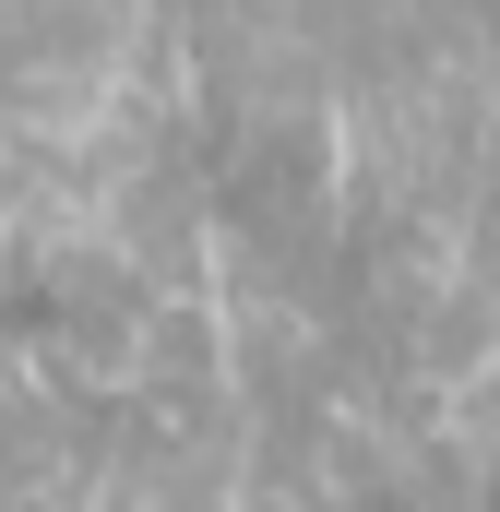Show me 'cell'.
Masks as SVG:
<instances>
[{
  "label": "cell",
  "instance_id": "1",
  "mask_svg": "<svg viewBox=\"0 0 500 512\" xmlns=\"http://www.w3.org/2000/svg\"><path fill=\"white\" fill-rule=\"evenodd\" d=\"M131 370H143V393H167L179 417H203V405H215V382H227V358H215V322H203L191 298L143 310V334H131Z\"/></svg>",
  "mask_w": 500,
  "mask_h": 512
},
{
  "label": "cell",
  "instance_id": "2",
  "mask_svg": "<svg viewBox=\"0 0 500 512\" xmlns=\"http://www.w3.org/2000/svg\"><path fill=\"white\" fill-rule=\"evenodd\" d=\"M0 346H36V358H60V274H0Z\"/></svg>",
  "mask_w": 500,
  "mask_h": 512
}]
</instances>
